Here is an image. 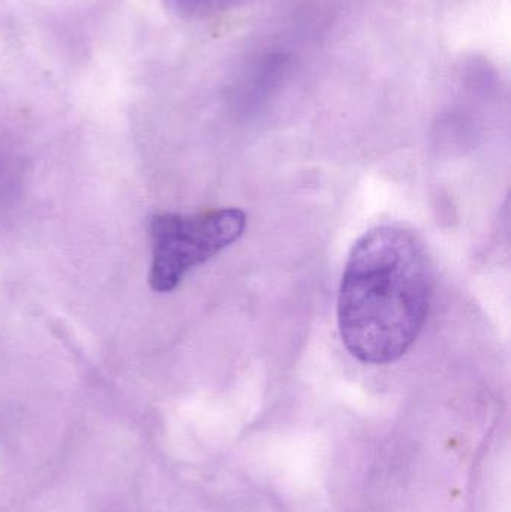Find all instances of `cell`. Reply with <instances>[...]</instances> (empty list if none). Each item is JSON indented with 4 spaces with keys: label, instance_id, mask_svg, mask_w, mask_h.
Returning a JSON list of instances; mask_svg holds the SVG:
<instances>
[{
    "label": "cell",
    "instance_id": "cell-1",
    "mask_svg": "<svg viewBox=\"0 0 511 512\" xmlns=\"http://www.w3.org/2000/svg\"><path fill=\"white\" fill-rule=\"evenodd\" d=\"M432 268L410 231L383 225L351 249L338 297L342 343L360 363L383 366L419 339L432 300Z\"/></svg>",
    "mask_w": 511,
    "mask_h": 512
},
{
    "label": "cell",
    "instance_id": "cell-2",
    "mask_svg": "<svg viewBox=\"0 0 511 512\" xmlns=\"http://www.w3.org/2000/svg\"><path fill=\"white\" fill-rule=\"evenodd\" d=\"M245 228V212L234 207L195 215L159 213L152 216L149 221L150 288L159 294L174 291L189 271L234 245Z\"/></svg>",
    "mask_w": 511,
    "mask_h": 512
},
{
    "label": "cell",
    "instance_id": "cell-3",
    "mask_svg": "<svg viewBox=\"0 0 511 512\" xmlns=\"http://www.w3.org/2000/svg\"><path fill=\"white\" fill-rule=\"evenodd\" d=\"M249 0H165L168 8L189 20H203L240 8Z\"/></svg>",
    "mask_w": 511,
    "mask_h": 512
}]
</instances>
